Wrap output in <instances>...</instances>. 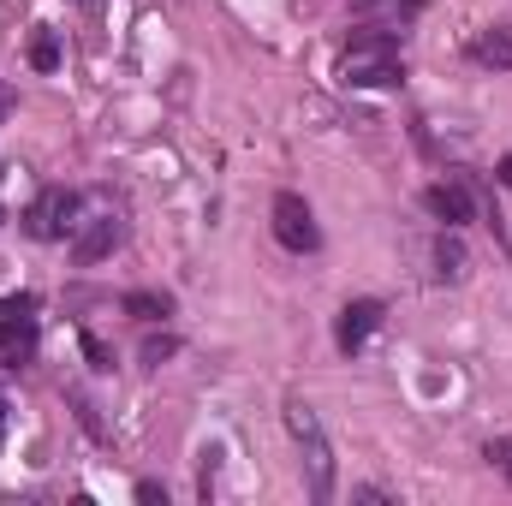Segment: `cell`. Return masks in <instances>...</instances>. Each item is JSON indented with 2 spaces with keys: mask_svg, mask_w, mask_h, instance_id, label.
I'll list each match as a JSON object with an SVG mask.
<instances>
[{
  "mask_svg": "<svg viewBox=\"0 0 512 506\" xmlns=\"http://www.w3.org/2000/svg\"><path fill=\"white\" fill-rule=\"evenodd\" d=\"M340 78H346L352 90H387V84H399V78H405V66H399V36H393V30H376V24H358L352 42H346V54H340Z\"/></svg>",
  "mask_w": 512,
  "mask_h": 506,
  "instance_id": "obj_1",
  "label": "cell"
},
{
  "mask_svg": "<svg viewBox=\"0 0 512 506\" xmlns=\"http://www.w3.org/2000/svg\"><path fill=\"white\" fill-rule=\"evenodd\" d=\"M286 429H292V441H298V453H304L310 495H316V501H328V495H334V447H328V435H322L316 411H310L304 399H286Z\"/></svg>",
  "mask_w": 512,
  "mask_h": 506,
  "instance_id": "obj_2",
  "label": "cell"
},
{
  "mask_svg": "<svg viewBox=\"0 0 512 506\" xmlns=\"http://www.w3.org/2000/svg\"><path fill=\"white\" fill-rule=\"evenodd\" d=\"M268 221H274V239L292 256H310L322 245V227H316V215H310V203H304L298 191H280L274 209H268Z\"/></svg>",
  "mask_w": 512,
  "mask_h": 506,
  "instance_id": "obj_3",
  "label": "cell"
},
{
  "mask_svg": "<svg viewBox=\"0 0 512 506\" xmlns=\"http://www.w3.org/2000/svg\"><path fill=\"white\" fill-rule=\"evenodd\" d=\"M72 215H78V197L60 191V185H48V191L24 209V233H30V239H60V233L72 227Z\"/></svg>",
  "mask_w": 512,
  "mask_h": 506,
  "instance_id": "obj_4",
  "label": "cell"
},
{
  "mask_svg": "<svg viewBox=\"0 0 512 506\" xmlns=\"http://www.w3.org/2000/svg\"><path fill=\"white\" fill-rule=\"evenodd\" d=\"M30 340H36V298L18 292V298L0 304V358L18 364V358L30 352Z\"/></svg>",
  "mask_w": 512,
  "mask_h": 506,
  "instance_id": "obj_5",
  "label": "cell"
},
{
  "mask_svg": "<svg viewBox=\"0 0 512 506\" xmlns=\"http://www.w3.org/2000/svg\"><path fill=\"white\" fill-rule=\"evenodd\" d=\"M120 239H126V227H120V215H108V209H102V215H90V221H84V227L72 233V256H78V262L90 268V262H102V256L114 251Z\"/></svg>",
  "mask_w": 512,
  "mask_h": 506,
  "instance_id": "obj_6",
  "label": "cell"
},
{
  "mask_svg": "<svg viewBox=\"0 0 512 506\" xmlns=\"http://www.w3.org/2000/svg\"><path fill=\"white\" fill-rule=\"evenodd\" d=\"M382 328V304L376 298H358V304H346L340 310V322H334V340H340V352L352 358V352H364V340Z\"/></svg>",
  "mask_w": 512,
  "mask_h": 506,
  "instance_id": "obj_7",
  "label": "cell"
},
{
  "mask_svg": "<svg viewBox=\"0 0 512 506\" xmlns=\"http://www.w3.org/2000/svg\"><path fill=\"white\" fill-rule=\"evenodd\" d=\"M423 209H429L435 221H447V227H465V221H471V191H465L459 179H441V185L423 191Z\"/></svg>",
  "mask_w": 512,
  "mask_h": 506,
  "instance_id": "obj_8",
  "label": "cell"
},
{
  "mask_svg": "<svg viewBox=\"0 0 512 506\" xmlns=\"http://www.w3.org/2000/svg\"><path fill=\"white\" fill-rule=\"evenodd\" d=\"M352 12H358L364 24H376V30H393V36H405V24L423 12V0H352Z\"/></svg>",
  "mask_w": 512,
  "mask_h": 506,
  "instance_id": "obj_9",
  "label": "cell"
},
{
  "mask_svg": "<svg viewBox=\"0 0 512 506\" xmlns=\"http://www.w3.org/2000/svg\"><path fill=\"white\" fill-rule=\"evenodd\" d=\"M471 60L489 72H512V24H489L471 36Z\"/></svg>",
  "mask_w": 512,
  "mask_h": 506,
  "instance_id": "obj_10",
  "label": "cell"
},
{
  "mask_svg": "<svg viewBox=\"0 0 512 506\" xmlns=\"http://www.w3.org/2000/svg\"><path fill=\"white\" fill-rule=\"evenodd\" d=\"M435 274H441V280H465V245L447 239V233L435 239Z\"/></svg>",
  "mask_w": 512,
  "mask_h": 506,
  "instance_id": "obj_11",
  "label": "cell"
},
{
  "mask_svg": "<svg viewBox=\"0 0 512 506\" xmlns=\"http://www.w3.org/2000/svg\"><path fill=\"white\" fill-rule=\"evenodd\" d=\"M126 310L137 316V322H161V316L173 310V298H167V292H131Z\"/></svg>",
  "mask_w": 512,
  "mask_h": 506,
  "instance_id": "obj_12",
  "label": "cell"
},
{
  "mask_svg": "<svg viewBox=\"0 0 512 506\" xmlns=\"http://www.w3.org/2000/svg\"><path fill=\"white\" fill-rule=\"evenodd\" d=\"M30 66H36V72H54V66H60V42H54V30H36V36H30Z\"/></svg>",
  "mask_w": 512,
  "mask_h": 506,
  "instance_id": "obj_13",
  "label": "cell"
},
{
  "mask_svg": "<svg viewBox=\"0 0 512 506\" xmlns=\"http://www.w3.org/2000/svg\"><path fill=\"white\" fill-rule=\"evenodd\" d=\"M483 459H489V465H495V471H501V477L512 483V435H501V441H489V453H483Z\"/></svg>",
  "mask_w": 512,
  "mask_h": 506,
  "instance_id": "obj_14",
  "label": "cell"
},
{
  "mask_svg": "<svg viewBox=\"0 0 512 506\" xmlns=\"http://www.w3.org/2000/svg\"><path fill=\"white\" fill-rule=\"evenodd\" d=\"M173 352H179V340H173V334H161V340L149 334V340H143V364H161V358H173Z\"/></svg>",
  "mask_w": 512,
  "mask_h": 506,
  "instance_id": "obj_15",
  "label": "cell"
},
{
  "mask_svg": "<svg viewBox=\"0 0 512 506\" xmlns=\"http://www.w3.org/2000/svg\"><path fill=\"white\" fill-rule=\"evenodd\" d=\"M84 358H90L96 370H114V358H108V346H102L96 334H84Z\"/></svg>",
  "mask_w": 512,
  "mask_h": 506,
  "instance_id": "obj_16",
  "label": "cell"
},
{
  "mask_svg": "<svg viewBox=\"0 0 512 506\" xmlns=\"http://www.w3.org/2000/svg\"><path fill=\"white\" fill-rule=\"evenodd\" d=\"M501 185H512V161H507V167H501Z\"/></svg>",
  "mask_w": 512,
  "mask_h": 506,
  "instance_id": "obj_17",
  "label": "cell"
},
{
  "mask_svg": "<svg viewBox=\"0 0 512 506\" xmlns=\"http://www.w3.org/2000/svg\"><path fill=\"white\" fill-rule=\"evenodd\" d=\"M0 441H6V405H0Z\"/></svg>",
  "mask_w": 512,
  "mask_h": 506,
  "instance_id": "obj_18",
  "label": "cell"
}]
</instances>
